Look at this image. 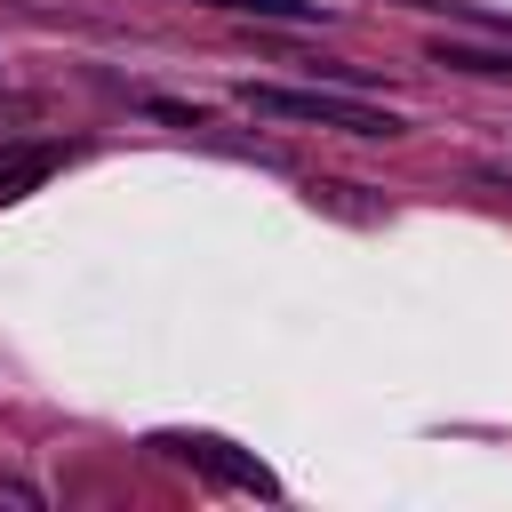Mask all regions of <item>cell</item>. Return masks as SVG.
<instances>
[{
    "instance_id": "obj_3",
    "label": "cell",
    "mask_w": 512,
    "mask_h": 512,
    "mask_svg": "<svg viewBox=\"0 0 512 512\" xmlns=\"http://www.w3.org/2000/svg\"><path fill=\"white\" fill-rule=\"evenodd\" d=\"M80 160V144H64V136H0V208H16V200H32L48 176H64Z\"/></svg>"
},
{
    "instance_id": "obj_2",
    "label": "cell",
    "mask_w": 512,
    "mask_h": 512,
    "mask_svg": "<svg viewBox=\"0 0 512 512\" xmlns=\"http://www.w3.org/2000/svg\"><path fill=\"white\" fill-rule=\"evenodd\" d=\"M144 448H152V456H168V464H184V472H200L208 488H232V496H264V504H280L272 464H264L256 448L224 440V432H152Z\"/></svg>"
},
{
    "instance_id": "obj_5",
    "label": "cell",
    "mask_w": 512,
    "mask_h": 512,
    "mask_svg": "<svg viewBox=\"0 0 512 512\" xmlns=\"http://www.w3.org/2000/svg\"><path fill=\"white\" fill-rule=\"evenodd\" d=\"M200 8L256 16V24H328V8H320V0H200Z\"/></svg>"
},
{
    "instance_id": "obj_1",
    "label": "cell",
    "mask_w": 512,
    "mask_h": 512,
    "mask_svg": "<svg viewBox=\"0 0 512 512\" xmlns=\"http://www.w3.org/2000/svg\"><path fill=\"white\" fill-rule=\"evenodd\" d=\"M240 104L264 112V120H304V128H344V136H368V144H392L408 136L400 112L384 104H360V96H336V88H272V80H240Z\"/></svg>"
},
{
    "instance_id": "obj_6",
    "label": "cell",
    "mask_w": 512,
    "mask_h": 512,
    "mask_svg": "<svg viewBox=\"0 0 512 512\" xmlns=\"http://www.w3.org/2000/svg\"><path fill=\"white\" fill-rule=\"evenodd\" d=\"M0 504H8V512H40L48 496H40L32 480H8V472H0Z\"/></svg>"
},
{
    "instance_id": "obj_4",
    "label": "cell",
    "mask_w": 512,
    "mask_h": 512,
    "mask_svg": "<svg viewBox=\"0 0 512 512\" xmlns=\"http://www.w3.org/2000/svg\"><path fill=\"white\" fill-rule=\"evenodd\" d=\"M432 64H448V72H480V80H512V48H472V40H432Z\"/></svg>"
}]
</instances>
